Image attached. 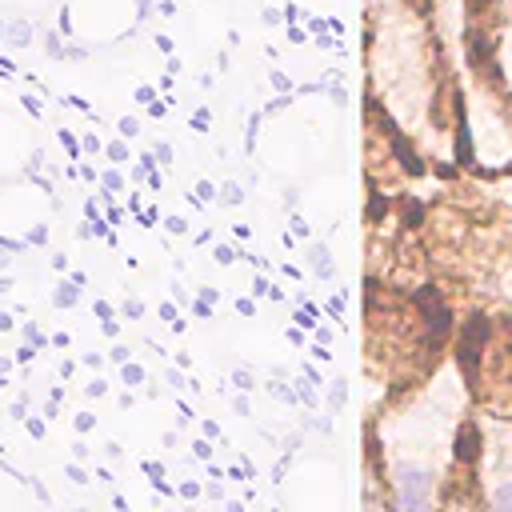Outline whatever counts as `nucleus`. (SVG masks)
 Here are the masks:
<instances>
[{
	"instance_id": "1",
	"label": "nucleus",
	"mask_w": 512,
	"mask_h": 512,
	"mask_svg": "<svg viewBox=\"0 0 512 512\" xmlns=\"http://www.w3.org/2000/svg\"><path fill=\"white\" fill-rule=\"evenodd\" d=\"M476 456V448H472V428H464L460 432V460H472Z\"/></svg>"
},
{
	"instance_id": "2",
	"label": "nucleus",
	"mask_w": 512,
	"mask_h": 512,
	"mask_svg": "<svg viewBox=\"0 0 512 512\" xmlns=\"http://www.w3.org/2000/svg\"><path fill=\"white\" fill-rule=\"evenodd\" d=\"M72 300H76V292H72V288H60V292H56V304H72Z\"/></svg>"
},
{
	"instance_id": "3",
	"label": "nucleus",
	"mask_w": 512,
	"mask_h": 512,
	"mask_svg": "<svg viewBox=\"0 0 512 512\" xmlns=\"http://www.w3.org/2000/svg\"><path fill=\"white\" fill-rule=\"evenodd\" d=\"M496 504H500V508H508V504H512V488H504V492L496 496Z\"/></svg>"
}]
</instances>
